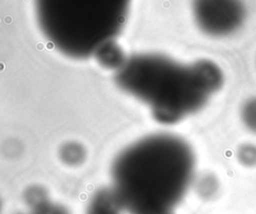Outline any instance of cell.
I'll use <instances>...</instances> for the list:
<instances>
[{
	"mask_svg": "<svg viewBox=\"0 0 256 214\" xmlns=\"http://www.w3.org/2000/svg\"><path fill=\"white\" fill-rule=\"evenodd\" d=\"M132 0H34L45 39L74 59L95 56L121 33Z\"/></svg>",
	"mask_w": 256,
	"mask_h": 214,
	"instance_id": "cell-3",
	"label": "cell"
},
{
	"mask_svg": "<svg viewBox=\"0 0 256 214\" xmlns=\"http://www.w3.org/2000/svg\"><path fill=\"white\" fill-rule=\"evenodd\" d=\"M195 159L172 134H153L126 147L112 167L113 193L131 214H171L189 187Z\"/></svg>",
	"mask_w": 256,
	"mask_h": 214,
	"instance_id": "cell-1",
	"label": "cell"
},
{
	"mask_svg": "<svg viewBox=\"0 0 256 214\" xmlns=\"http://www.w3.org/2000/svg\"><path fill=\"white\" fill-rule=\"evenodd\" d=\"M238 161L246 167L256 166V145L252 143L242 144L237 150Z\"/></svg>",
	"mask_w": 256,
	"mask_h": 214,
	"instance_id": "cell-7",
	"label": "cell"
},
{
	"mask_svg": "<svg viewBox=\"0 0 256 214\" xmlns=\"http://www.w3.org/2000/svg\"><path fill=\"white\" fill-rule=\"evenodd\" d=\"M192 14L198 28L212 37L232 35L245 20L240 0H192Z\"/></svg>",
	"mask_w": 256,
	"mask_h": 214,
	"instance_id": "cell-4",
	"label": "cell"
},
{
	"mask_svg": "<svg viewBox=\"0 0 256 214\" xmlns=\"http://www.w3.org/2000/svg\"><path fill=\"white\" fill-rule=\"evenodd\" d=\"M115 80L121 90L147 105L156 120L171 124L201 110L222 88L224 74L209 59L181 63L146 52L126 58Z\"/></svg>",
	"mask_w": 256,
	"mask_h": 214,
	"instance_id": "cell-2",
	"label": "cell"
},
{
	"mask_svg": "<svg viewBox=\"0 0 256 214\" xmlns=\"http://www.w3.org/2000/svg\"><path fill=\"white\" fill-rule=\"evenodd\" d=\"M94 57L101 63V65L110 68L112 67L115 70L119 69L126 59L115 42L105 45L97 52Z\"/></svg>",
	"mask_w": 256,
	"mask_h": 214,
	"instance_id": "cell-5",
	"label": "cell"
},
{
	"mask_svg": "<svg viewBox=\"0 0 256 214\" xmlns=\"http://www.w3.org/2000/svg\"><path fill=\"white\" fill-rule=\"evenodd\" d=\"M241 119L248 130L256 133V97L244 102L241 108Z\"/></svg>",
	"mask_w": 256,
	"mask_h": 214,
	"instance_id": "cell-6",
	"label": "cell"
}]
</instances>
